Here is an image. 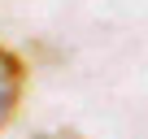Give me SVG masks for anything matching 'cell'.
<instances>
[{"label":"cell","instance_id":"obj_1","mask_svg":"<svg viewBox=\"0 0 148 139\" xmlns=\"http://www.w3.org/2000/svg\"><path fill=\"white\" fill-rule=\"evenodd\" d=\"M22 91H26V65H22V57L9 52V48H0V130L18 117Z\"/></svg>","mask_w":148,"mask_h":139},{"label":"cell","instance_id":"obj_2","mask_svg":"<svg viewBox=\"0 0 148 139\" xmlns=\"http://www.w3.org/2000/svg\"><path fill=\"white\" fill-rule=\"evenodd\" d=\"M35 139H83L79 130H44V135H35Z\"/></svg>","mask_w":148,"mask_h":139}]
</instances>
